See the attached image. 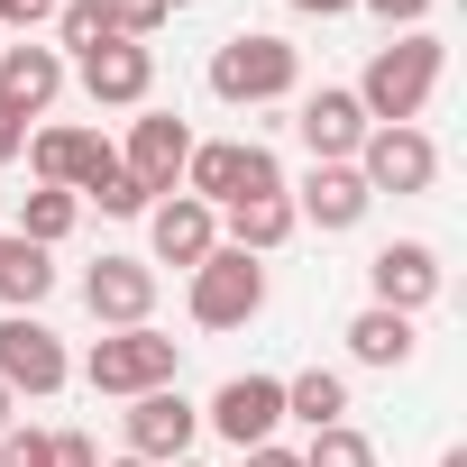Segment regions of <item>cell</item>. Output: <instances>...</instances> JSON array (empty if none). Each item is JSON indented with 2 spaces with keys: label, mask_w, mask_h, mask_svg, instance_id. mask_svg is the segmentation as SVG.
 <instances>
[{
  "label": "cell",
  "mask_w": 467,
  "mask_h": 467,
  "mask_svg": "<svg viewBox=\"0 0 467 467\" xmlns=\"http://www.w3.org/2000/svg\"><path fill=\"white\" fill-rule=\"evenodd\" d=\"M440 65H449V47H440L431 28H412V37L376 47V56H367V74L348 83V92H358V110H367V129H412V119L431 110V92H440Z\"/></svg>",
  "instance_id": "1"
},
{
  "label": "cell",
  "mask_w": 467,
  "mask_h": 467,
  "mask_svg": "<svg viewBox=\"0 0 467 467\" xmlns=\"http://www.w3.org/2000/svg\"><path fill=\"white\" fill-rule=\"evenodd\" d=\"M294 83H303V47H285V37H266V28L220 37V56H211V92H220L229 110L294 101Z\"/></svg>",
  "instance_id": "2"
},
{
  "label": "cell",
  "mask_w": 467,
  "mask_h": 467,
  "mask_svg": "<svg viewBox=\"0 0 467 467\" xmlns=\"http://www.w3.org/2000/svg\"><path fill=\"white\" fill-rule=\"evenodd\" d=\"M183 192L211 202V211H229V202H275V192H285V165H275V147H257V138H211V147L192 138Z\"/></svg>",
  "instance_id": "3"
},
{
  "label": "cell",
  "mask_w": 467,
  "mask_h": 467,
  "mask_svg": "<svg viewBox=\"0 0 467 467\" xmlns=\"http://www.w3.org/2000/svg\"><path fill=\"white\" fill-rule=\"evenodd\" d=\"M174 367H183V339H165L156 321H138V330H110V339H92V358H83V385H92V394H119V403H138V394L174 385Z\"/></svg>",
  "instance_id": "4"
},
{
  "label": "cell",
  "mask_w": 467,
  "mask_h": 467,
  "mask_svg": "<svg viewBox=\"0 0 467 467\" xmlns=\"http://www.w3.org/2000/svg\"><path fill=\"white\" fill-rule=\"evenodd\" d=\"M192 321L202 330H248L257 312H266V266L257 257H239V248H211L202 266H192Z\"/></svg>",
  "instance_id": "5"
},
{
  "label": "cell",
  "mask_w": 467,
  "mask_h": 467,
  "mask_svg": "<svg viewBox=\"0 0 467 467\" xmlns=\"http://www.w3.org/2000/svg\"><path fill=\"white\" fill-rule=\"evenodd\" d=\"M28 174L83 202L101 174H119V147H110L101 129H28Z\"/></svg>",
  "instance_id": "6"
},
{
  "label": "cell",
  "mask_w": 467,
  "mask_h": 467,
  "mask_svg": "<svg viewBox=\"0 0 467 467\" xmlns=\"http://www.w3.org/2000/svg\"><path fill=\"white\" fill-rule=\"evenodd\" d=\"M65 376H74V358L37 312H0V385L10 394H65Z\"/></svg>",
  "instance_id": "7"
},
{
  "label": "cell",
  "mask_w": 467,
  "mask_h": 467,
  "mask_svg": "<svg viewBox=\"0 0 467 467\" xmlns=\"http://www.w3.org/2000/svg\"><path fill=\"white\" fill-rule=\"evenodd\" d=\"M119 431H129V458L174 467V458H192V440H202V403H183L174 385H156V394H138V403L119 412Z\"/></svg>",
  "instance_id": "8"
},
{
  "label": "cell",
  "mask_w": 467,
  "mask_h": 467,
  "mask_svg": "<svg viewBox=\"0 0 467 467\" xmlns=\"http://www.w3.org/2000/svg\"><path fill=\"white\" fill-rule=\"evenodd\" d=\"M285 421V376H229L211 403H202V431H220L229 449H266Z\"/></svg>",
  "instance_id": "9"
},
{
  "label": "cell",
  "mask_w": 467,
  "mask_h": 467,
  "mask_svg": "<svg viewBox=\"0 0 467 467\" xmlns=\"http://www.w3.org/2000/svg\"><path fill=\"white\" fill-rule=\"evenodd\" d=\"M294 138H303V156H312V165H358V147H367V110H358V92H348V83L303 92Z\"/></svg>",
  "instance_id": "10"
},
{
  "label": "cell",
  "mask_w": 467,
  "mask_h": 467,
  "mask_svg": "<svg viewBox=\"0 0 467 467\" xmlns=\"http://www.w3.org/2000/svg\"><path fill=\"white\" fill-rule=\"evenodd\" d=\"M358 183H367V192H431V183H440V147H431L421 129H367Z\"/></svg>",
  "instance_id": "11"
},
{
  "label": "cell",
  "mask_w": 467,
  "mask_h": 467,
  "mask_svg": "<svg viewBox=\"0 0 467 467\" xmlns=\"http://www.w3.org/2000/svg\"><path fill=\"white\" fill-rule=\"evenodd\" d=\"M367 285H376V303H385V312H403V321H412V312H431V303H440V248H431V239H385V248L367 257Z\"/></svg>",
  "instance_id": "12"
},
{
  "label": "cell",
  "mask_w": 467,
  "mask_h": 467,
  "mask_svg": "<svg viewBox=\"0 0 467 467\" xmlns=\"http://www.w3.org/2000/svg\"><path fill=\"white\" fill-rule=\"evenodd\" d=\"M285 202H294V220L321 229V239H339V229H358L376 211V192L358 183V165H312L303 183H285Z\"/></svg>",
  "instance_id": "13"
},
{
  "label": "cell",
  "mask_w": 467,
  "mask_h": 467,
  "mask_svg": "<svg viewBox=\"0 0 467 467\" xmlns=\"http://www.w3.org/2000/svg\"><path fill=\"white\" fill-rule=\"evenodd\" d=\"M83 92H92V110H147V92H156V47H138V37L92 47V56H83Z\"/></svg>",
  "instance_id": "14"
},
{
  "label": "cell",
  "mask_w": 467,
  "mask_h": 467,
  "mask_svg": "<svg viewBox=\"0 0 467 467\" xmlns=\"http://www.w3.org/2000/svg\"><path fill=\"white\" fill-rule=\"evenodd\" d=\"M83 303H92L101 330H138V321L156 312V266H147V257H101V266L83 275Z\"/></svg>",
  "instance_id": "15"
},
{
  "label": "cell",
  "mask_w": 467,
  "mask_h": 467,
  "mask_svg": "<svg viewBox=\"0 0 467 467\" xmlns=\"http://www.w3.org/2000/svg\"><path fill=\"white\" fill-rule=\"evenodd\" d=\"M147 239H156V266H202L211 248H220V211L211 202H192V192H165L156 211H147Z\"/></svg>",
  "instance_id": "16"
},
{
  "label": "cell",
  "mask_w": 467,
  "mask_h": 467,
  "mask_svg": "<svg viewBox=\"0 0 467 467\" xmlns=\"http://www.w3.org/2000/svg\"><path fill=\"white\" fill-rule=\"evenodd\" d=\"M183 156H192V129H183L174 110H147V119H129V156H119V165H129V174H138L156 202L183 183Z\"/></svg>",
  "instance_id": "17"
},
{
  "label": "cell",
  "mask_w": 467,
  "mask_h": 467,
  "mask_svg": "<svg viewBox=\"0 0 467 467\" xmlns=\"http://www.w3.org/2000/svg\"><path fill=\"white\" fill-rule=\"evenodd\" d=\"M56 92H65V56L56 47H0V101H10L19 119L56 110Z\"/></svg>",
  "instance_id": "18"
},
{
  "label": "cell",
  "mask_w": 467,
  "mask_h": 467,
  "mask_svg": "<svg viewBox=\"0 0 467 467\" xmlns=\"http://www.w3.org/2000/svg\"><path fill=\"white\" fill-rule=\"evenodd\" d=\"M339 339H348V358H358V367H385V376H394V367H412V348H421V330H412L403 312H385V303H367Z\"/></svg>",
  "instance_id": "19"
},
{
  "label": "cell",
  "mask_w": 467,
  "mask_h": 467,
  "mask_svg": "<svg viewBox=\"0 0 467 467\" xmlns=\"http://www.w3.org/2000/svg\"><path fill=\"white\" fill-rule=\"evenodd\" d=\"M285 421H303V431L348 421V376H339V367H303V376H285Z\"/></svg>",
  "instance_id": "20"
},
{
  "label": "cell",
  "mask_w": 467,
  "mask_h": 467,
  "mask_svg": "<svg viewBox=\"0 0 467 467\" xmlns=\"http://www.w3.org/2000/svg\"><path fill=\"white\" fill-rule=\"evenodd\" d=\"M56 294V257L28 239H0V312H37Z\"/></svg>",
  "instance_id": "21"
},
{
  "label": "cell",
  "mask_w": 467,
  "mask_h": 467,
  "mask_svg": "<svg viewBox=\"0 0 467 467\" xmlns=\"http://www.w3.org/2000/svg\"><path fill=\"white\" fill-rule=\"evenodd\" d=\"M294 202L275 192V202H229V248H239V257H275L285 239H294Z\"/></svg>",
  "instance_id": "22"
},
{
  "label": "cell",
  "mask_w": 467,
  "mask_h": 467,
  "mask_svg": "<svg viewBox=\"0 0 467 467\" xmlns=\"http://www.w3.org/2000/svg\"><path fill=\"white\" fill-rule=\"evenodd\" d=\"M74 220H83V202L56 192V183H37V192L19 202V239H28V248H65V239H74Z\"/></svg>",
  "instance_id": "23"
},
{
  "label": "cell",
  "mask_w": 467,
  "mask_h": 467,
  "mask_svg": "<svg viewBox=\"0 0 467 467\" xmlns=\"http://www.w3.org/2000/svg\"><path fill=\"white\" fill-rule=\"evenodd\" d=\"M303 467H376V440H367L358 421H330V431H312Z\"/></svg>",
  "instance_id": "24"
},
{
  "label": "cell",
  "mask_w": 467,
  "mask_h": 467,
  "mask_svg": "<svg viewBox=\"0 0 467 467\" xmlns=\"http://www.w3.org/2000/svg\"><path fill=\"white\" fill-rule=\"evenodd\" d=\"M92 56V47H110V19H101V0H56V56Z\"/></svg>",
  "instance_id": "25"
},
{
  "label": "cell",
  "mask_w": 467,
  "mask_h": 467,
  "mask_svg": "<svg viewBox=\"0 0 467 467\" xmlns=\"http://www.w3.org/2000/svg\"><path fill=\"white\" fill-rule=\"evenodd\" d=\"M83 202H101V211H110V220H147V211H156V192H147V183H138V174H129V165H119V174H101V183H92V192H83Z\"/></svg>",
  "instance_id": "26"
},
{
  "label": "cell",
  "mask_w": 467,
  "mask_h": 467,
  "mask_svg": "<svg viewBox=\"0 0 467 467\" xmlns=\"http://www.w3.org/2000/svg\"><path fill=\"white\" fill-rule=\"evenodd\" d=\"M101 19H110V37H138V47H147V37L174 19V0H101Z\"/></svg>",
  "instance_id": "27"
},
{
  "label": "cell",
  "mask_w": 467,
  "mask_h": 467,
  "mask_svg": "<svg viewBox=\"0 0 467 467\" xmlns=\"http://www.w3.org/2000/svg\"><path fill=\"white\" fill-rule=\"evenodd\" d=\"M0 467H56V431L10 421V431H0Z\"/></svg>",
  "instance_id": "28"
},
{
  "label": "cell",
  "mask_w": 467,
  "mask_h": 467,
  "mask_svg": "<svg viewBox=\"0 0 467 467\" xmlns=\"http://www.w3.org/2000/svg\"><path fill=\"white\" fill-rule=\"evenodd\" d=\"M358 10H376V19L394 28V37H412V28L431 19V0H358Z\"/></svg>",
  "instance_id": "29"
},
{
  "label": "cell",
  "mask_w": 467,
  "mask_h": 467,
  "mask_svg": "<svg viewBox=\"0 0 467 467\" xmlns=\"http://www.w3.org/2000/svg\"><path fill=\"white\" fill-rule=\"evenodd\" d=\"M56 467H101V449H92V431H56Z\"/></svg>",
  "instance_id": "30"
},
{
  "label": "cell",
  "mask_w": 467,
  "mask_h": 467,
  "mask_svg": "<svg viewBox=\"0 0 467 467\" xmlns=\"http://www.w3.org/2000/svg\"><path fill=\"white\" fill-rule=\"evenodd\" d=\"M56 0H0V28H47Z\"/></svg>",
  "instance_id": "31"
},
{
  "label": "cell",
  "mask_w": 467,
  "mask_h": 467,
  "mask_svg": "<svg viewBox=\"0 0 467 467\" xmlns=\"http://www.w3.org/2000/svg\"><path fill=\"white\" fill-rule=\"evenodd\" d=\"M10 156H28V119H19L10 101H0V165H10Z\"/></svg>",
  "instance_id": "32"
},
{
  "label": "cell",
  "mask_w": 467,
  "mask_h": 467,
  "mask_svg": "<svg viewBox=\"0 0 467 467\" xmlns=\"http://www.w3.org/2000/svg\"><path fill=\"white\" fill-rule=\"evenodd\" d=\"M239 458H248V467H303V449H275V440H266V449H239Z\"/></svg>",
  "instance_id": "33"
},
{
  "label": "cell",
  "mask_w": 467,
  "mask_h": 467,
  "mask_svg": "<svg viewBox=\"0 0 467 467\" xmlns=\"http://www.w3.org/2000/svg\"><path fill=\"white\" fill-rule=\"evenodd\" d=\"M285 10H303V19H339V10H358V0H285Z\"/></svg>",
  "instance_id": "34"
},
{
  "label": "cell",
  "mask_w": 467,
  "mask_h": 467,
  "mask_svg": "<svg viewBox=\"0 0 467 467\" xmlns=\"http://www.w3.org/2000/svg\"><path fill=\"white\" fill-rule=\"evenodd\" d=\"M10 412H19V394H10V385H0V431H10Z\"/></svg>",
  "instance_id": "35"
},
{
  "label": "cell",
  "mask_w": 467,
  "mask_h": 467,
  "mask_svg": "<svg viewBox=\"0 0 467 467\" xmlns=\"http://www.w3.org/2000/svg\"><path fill=\"white\" fill-rule=\"evenodd\" d=\"M440 467H467V449H440Z\"/></svg>",
  "instance_id": "36"
},
{
  "label": "cell",
  "mask_w": 467,
  "mask_h": 467,
  "mask_svg": "<svg viewBox=\"0 0 467 467\" xmlns=\"http://www.w3.org/2000/svg\"><path fill=\"white\" fill-rule=\"evenodd\" d=\"M110 467H147V458H129V449H119V458H110Z\"/></svg>",
  "instance_id": "37"
},
{
  "label": "cell",
  "mask_w": 467,
  "mask_h": 467,
  "mask_svg": "<svg viewBox=\"0 0 467 467\" xmlns=\"http://www.w3.org/2000/svg\"><path fill=\"white\" fill-rule=\"evenodd\" d=\"M174 467H192V458H174Z\"/></svg>",
  "instance_id": "38"
}]
</instances>
